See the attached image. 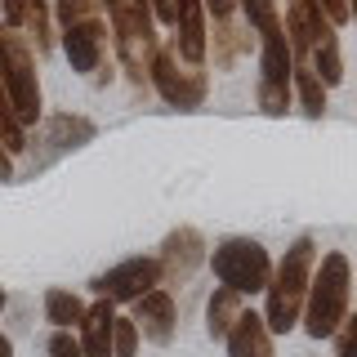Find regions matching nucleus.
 I'll use <instances>...</instances> for the list:
<instances>
[{"label": "nucleus", "instance_id": "nucleus-1", "mask_svg": "<svg viewBox=\"0 0 357 357\" xmlns=\"http://www.w3.org/2000/svg\"><path fill=\"white\" fill-rule=\"evenodd\" d=\"M317 255L321 250H317V241H312V232H299V237L290 241V250L273 264V282L264 290V321H268L273 335H286V331L299 326Z\"/></svg>", "mask_w": 357, "mask_h": 357}, {"label": "nucleus", "instance_id": "nucleus-2", "mask_svg": "<svg viewBox=\"0 0 357 357\" xmlns=\"http://www.w3.org/2000/svg\"><path fill=\"white\" fill-rule=\"evenodd\" d=\"M353 304V264L344 250H326L317 255V268H312L308 282V299H304V326L308 340H335V331L344 326Z\"/></svg>", "mask_w": 357, "mask_h": 357}, {"label": "nucleus", "instance_id": "nucleus-3", "mask_svg": "<svg viewBox=\"0 0 357 357\" xmlns=\"http://www.w3.org/2000/svg\"><path fill=\"white\" fill-rule=\"evenodd\" d=\"M103 9H107V31H112V50H116L121 67H126L134 85H143L152 72L156 50H161L152 0H103Z\"/></svg>", "mask_w": 357, "mask_h": 357}, {"label": "nucleus", "instance_id": "nucleus-4", "mask_svg": "<svg viewBox=\"0 0 357 357\" xmlns=\"http://www.w3.org/2000/svg\"><path fill=\"white\" fill-rule=\"evenodd\" d=\"M0 85L9 94V107L14 116L27 126H40L45 121V98H40V81H36V50L22 31L5 27L0 22Z\"/></svg>", "mask_w": 357, "mask_h": 357}, {"label": "nucleus", "instance_id": "nucleus-5", "mask_svg": "<svg viewBox=\"0 0 357 357\" xmlns=\"http://www.w3.org/2000/svg\"><path fill=\"white\" fill-rule=\"evenodd\" d=\"M210 268H215V282L232 295H259L273 282V255H268L264 241L255 237H223L215 250H210Z\"/></svg>", "mask_w": 357, "mask_h": 357}, {"label": "nucleus", "instance_id": "nucleus-6", "mask_svg": "<svg viewBox=\"0 0 357 357\" xmlns=\"http://www.w3.org/2000/svg\"><path fill=\"white\" fill-rule=\"evenodd\" d=\"M148 81H152L156 94H161L170 107H178V112H192V107H201V103H206V94H210V76L201 72V67L178 63V54H174V50H165V45L156 50Z\"/></svg>", "mask_w": 357, "mask_h": 357}, {"label": "nucleus", "instance_id": "nucleus-7", "mask_svg": "<svg viewBox=\"0 0 357 357\" xmlns=\"http://www.w3.org/2000/svg\"><path fill=\"white\" fill-rule=\"evenodd\" d=\"M165 277H161V264H156V255H130V259L112 264L107 273H98L89 290H94L98 299H112V304H139L148 290H156Z\"/></svg>", "mask_w": 357, "mask_h": 357}, {"label": "nucleus", "instance_id": "nucleus-8", "mask_svg": "<svg viewBox=\"0 0 357 357\" xmlns=\"http://www.w3.org/2000/svg\"><path fill=\"white\" fill-rule=\"evenodd\" d=\"M290 76H295V59H290L286 31L259 40V112L264 116H286L290 107Z\"/></svg>", "mask_w": 357, "mask_h": 357}, {"label": "nucleus", "instance_id": "nucleus-9", "mask_svg": "<svg viewBox=\"0 0 357 357\" xmlns=\"http://www.w3.org/2000/svg\"><path fill=\"white\" fill-rule=\"evenodd\" d=\"M98 126L89 116H72V112H59V116H45L36 134L27 139V152H36V161H31V170H45L50 161H59L63 152H76L85 148V143H94Z\"/></svg>", "mask_w": 357, "mask_h": 357}, {"label": "nucleus", "instance_id": "nucleus-10", "mask_svg": "<svg viewBox=\"0 0 357 357\" xmlns=\"http://www.w3.org/2000/svg\"><path fill=\"white\" fill-rule=\"evenodd\" d=\"M59 45L72 63V72L81 76H98V67L107 59V22H103V9L98 14H85V18H72V22H59Z\"/></svg>", "mask_w": 357, "mask_h": 357}, {"label": "nucleus", "instance_id": "nucleus-11", "mask_svg": "<svg viewBox=\"0 0 357 357\" xmlns=\"http://www.w3.org/2000/svg\"><path fill=\"white\" fill-rule=\"evenodd\" d=\"M206 259H210V245H206V237H201V228H192V223L170 228V232H165V241H161V250H156L161 277H165V282H174V286L192 282V273Z\"/></svg>", "mask_w": 357, "mask_h": 357}, {"label": "nucleus", "instance_id": "nucleus-12", "mask_svg": "<svg viewBox=\"0 0 357 357\" xmlns=\"http://www.w3.org/2000/svg\"><path fill=\"white\" fill-rule=\"evenodd\" d=\"M286 45H290V59L295 63H308V54L317 50L326 36H335V22L321 14L317 0H286Z\"/></svg>", "mask_w": 357, "mask_h": 357}, {"label": "nucleus", "instance_id": "nucleus-13", "mask_svg": "<svg viewBox=\"0 0 357 357\" xmlns=\"http://www.w3.org/2000/svg\"><path fill=\"white\" fill-rule=\"evenodd\" d=\"M134 326H139V335L148 344H156V349H170L174 335H178V304L174 295L165 286L148 290V295L134 304Z\"/></svg>", "mask_w": 357, "mask_h": 357}, {"label": "nucleus", "instance_id": "nucleus-14", "mask_svg": "<svg viewBox=\"0 0 357 357\" xmlns=\"http://www.w3.org/2000/svg\"><path fill=\"white\" fill-rule=\"evenodd\" d=\"M228 357H277L273 349V331H268V321H264V312H255V308H245L237 321H232V331H228Z\"/></svg>", "mask_w": 357, "mask_h": 357}, {"label": "nucleus", "instance_id": "nucleus-15", "mask_svg": "<svg viewBox=\"0 0 357 357\" xmlns=\"http://www.w3.org/2000/svg\"><path fill=\"white\" fill-rule=\"evenodd\" d=\"M210 59H215V67L219 72H228L232 63H241L245 54L255 50V31L245 27V18H223V22H215V31H210Z\"/></svg>", "mask_w": 357, "mask_h": 357}, {"label": "nucleus", "instance_id": "nucleus-16", "mask_svg": "<svg viewBox=\"0 0 357 357\" xmlns=\"http://www.w3.org/2000/svg\"><path fill=\"white\" fill-rule=\"evenodd\" d=\"M112 321H116V304L112 299H94L85 312V321L76 326L85 357H112Z\"/></svg>", "mask_w": 357, "mask_h": 357}, {"label": "nucleus", "instance_id": "nucleus-17", "mask_svg": "<svg viewBox=\"0 0 357 357\" xmlns=\"http://www.w3.org/2000/svg\"><path fill=\"white\" fill-rule=\"evenodd\" d=\"M40 304H45V321H50L54 331H76L85 321V312H89V304L67 286H50Z\"/></svg>", "mask_w": 357, "mask_h": 357}, {"label": "nucleus", "instance_id": "nucleus-18", "mask_svg": "<svg viewBox=\"0 0 357 357\" xmlns=\"http://www.w3.org/2000/svg\"><path fill=\"white\" fill-rule=\"evenodd\" d=\"M22 36L36 45V54L54 50V5L50 0H22Z\"/></svg>", "mask_w": 357, "mask_h": 357}, {"label": "nucleus", "instance_id": "nucleus-19", "mask_svg": "<svg viewBox=\"0 0 357 357\" xmlns=\"http://www.w3.org/2000/svg\"><path fill=\"white\" fill-rule=\"evenodd\" d=\"M241 312H245V304H241V295H232V290H223V286H215V295L206 299V335H210V340H228L232 321H237Z\"/></svg>", "mask_w": 357, "mask_h": 357}, {"label": "nucleus", "instance_id": "nucleus-20", "mask_svg": "<svg viewBox=\"0 0 357 357\" xmlns=\"http://www.w3.org/2000/svg\"><path fill=\"white\" fill-rule=\"evenodd\" d=\"M290 94L299 98V112H304L308 121H321V116H326V85L317 81V72H312L308 63H295V76H290Z\"/></svg>", "mask_w": 357, "mask_h": 357}, {"label": "nucleus", "instance_id": "nucleus-21", "mask_svg": "<svg viewBox=\"0 0 357 357\" xmlns=\"http://www.w3.org/2000/svg\"><path fill=\"white\" fill-rule=\"evenodd\" d=\"M308 67L312 72H317V81L326 85V89H335L344 81V54H340V31H335V36H326L317 45V50L308 54Z\"/></svg>", "mask_w": 357, "mask_h": 357}, {"label": "nucleus", "instance_id": "nucleus-22", "mask_svg": "<svg viewBox=\"0 0 357 357\" xmlns=\"http://www.w3.org/2000/svg\"><path fill=\"white\" fill-rule=\"evenodd\" d=\"M241 5V18H245V27L255 31V40H264V36H277V31H286L282 27V14H277V0H237Z\"/></svg>", "mask_w": 357, "mask_h": 357}, {"label": "nucleus", "instance_id": "nucleus-23", "mask_svg": "<svg viewBox=\"0 0 357 357\" xmlns=\"http://www.w3.org/2000/svg\"><path fill=\"white\" fill-rule=\"evenodd\" d=\"M112 357H139V326L134 317H121L112 321Z\"/></svg>", "mask_w": 357, "mask_h": 357}, {"label": "nucleus", "instance_id": "nucleus-24", "mask_svg": "<svg viewBox=\"0 0 357 357\" xmlns=\"http://www.w3.org/2000/svg\"><path fill=\"white\" fill-rule=\"evenodd\" d=\"M45 353H50V357H85L81 353V340H76L72 331H54L50 340H45Z\"/></svg>", "mask_w": 357, "mask_h": 357}, {"label": "nucleus", "instance_id": "nucleus-25", "mask_svg": "<svg viewBox=\"0 0 357 357\" xmlns=\"http://www.w3.org/2000/svg\"><path fill=\"white\" fill-rule=\"evenodd\" d=\"M335 357H357V312H349L344 326L335 331Z\"/></svg>", "mask_w": 357, "mask_h": 357}, {"label": "nucleus", "instance_id": "nucleus-26", "mask_svg": "<svg viewBox=\"0 0 357 357\" xmlns=\"http://www.w3.org/2000/svg\"><path fill=\"white\" fill-rule=\"evenodd\" d=\"M183 5H192V0H152V14H156V22L174 27L178 14H183Z\"/></svg>", "mask_w": 357, "mask_h": 357}, {"label": "nucleus", "instance_id": "nucleus-27", "mask_svg": "<svg viewBox=\"0 0 357 357\" xmlns=\"http://www.w3.org/2000/svg\"><path fill=\"white\" fill-rule=\"evenodd\" d=\"M206 5V18H215V22H223V18H237V0H201Z\"/></svg>", "mask_w": 357, "mask_h": 357}, {"label": "nucleus", "instance_id": "nucleus-28", "mask_svg": "<svg viewBox=\"0 0 357 357\" xmlns=\"http://www.w3.org/2000/svg\"><path fill=\"white\" fill-rule=\"evenodd\" d=\"M321 5V14H326L335 27H344V22H349V0H317Z\"/></svg>", "mask_w": 357, "mask_h": 357}, {"label": "nucleus", "instance_id": "nucleus-29", "mask_svg": "<svg viewBox=\"0 0 357 357\" xmlns=\"http://www.w3.org/2000/svg\"><path fill=\"white\" fill-rule=\"evenodd\" d=\"M0 178H14V156L5 152V143H0Z\"/></svg>", "mask_w": 357, "mask_h": 357}, {"label": "nucleus", "instance_id": "nucleus-30", "mask_svg": "<svg viewBox=\"0 0 357 357\" xmlns=\"http://www.w3.org/2000/svg\"><path fill=\"white\" fill-rule=\"evenodd\" d=\"M349 18H353V22H357V0H349Z\"/></svg>", "mask_w": 357, "mask_h": 357}, {"label": "nucleus", "instance_id": "nucleus-31", "mask_svg": "<svg viewBox=\"0 0 357 357\" xmlns=\"http://www.w3.org/2000/svg\"><path fill=\"white\" fill-rule=\"evenodd\" d=\"M5 304H9V295H5V290H0V308H5Z\"/></svg>", "mask_w": 357, "mask_h": 357}]
</instances>
